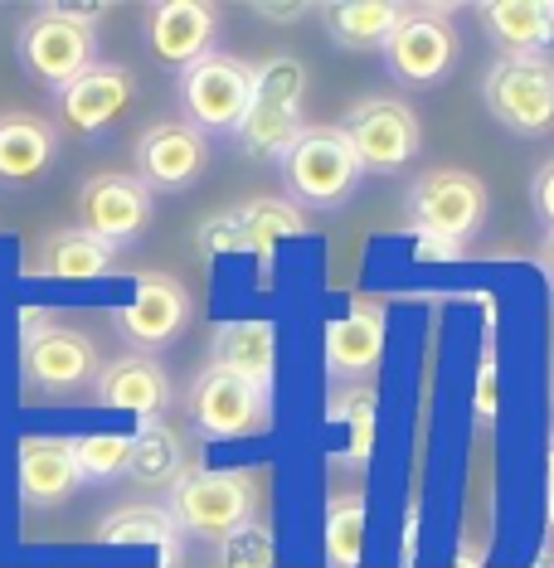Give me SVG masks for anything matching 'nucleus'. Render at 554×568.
I'll return each instance as SVG.
<instances>
[{
  "label": "nucleus",
  "instance_id": "1",
  "mask_svg": "<svg viewBox=\"0 0 554 568\" xmlns=\"http://www.w3.org/2000/svg\"><path fill=\"white\" fill-rule=\"evenodd\" d=\"M306 69L292 54L253 63V98L239 122L243 151L258 161H282V151L306 132Z\"/></svg>",
  "mask_w": 554,
  "mask_h": 568
},
{
  "label": "nucleus",
  "instance_id": "2",
  "mask_svg": "<svg viewBox=\"0 0 554 568\" xmlns=\"http://www.w3.org/2000/svg\"><path fill=\"white\" fill-rule=\"evenodd\" d=\"M165 510L180 535L195 539H229L234 529L258 520V476L224 471V467H190L165 496Z\"/></svg>",
  "mask_w": 554,
  "mask_h": 568
},
{
  "label": "nucleus",
  "instance_id": "3",
  "mask_svg": "<svg viewBox=\"0 0 554 568\" xmlns=\"http://www.w3.org/2000/svg\"><path fill=\"white\" fill-rule=\"evenodd\" d=\"M278 171H282V190L292 195V204H306V210H336V204L355 195L360 175H365L351 141L341 136V126H306L282 151Z\"/></svg>",
  "mask_w": 554,
  "mask_h": 568
},
{
  "label": "nucleus",
  "instance_id": "4",
  "mask_svg": "<svg viewBox=\"0 0 554 568\" xmlns=\"http://www.w3.org/2000/svg\"><path fill=\"white\" fill-rule=\"evenodd\" d=\"M409 224L423 243H457L472 239L486 219V185L472 171H457V165H437V171H423L404 195Z\"/></svg>",
  "mask_w": 554,
  "mask_h": 568
},
{
  "label": "nucleus",
  "instance_id": "5",
  "mask_svg": "<svg viewBox=\"0 0 554 568\" xmlns=\"http://www.w3.org/2000/svg\"><path fill=\"white\" fill-rule=\"evenodd\" d=\"M482 102L506 132L525 136V141L550 136L554 132V59H545V54L506 59L501 54L492 69L482 73Z\"/></svg>",
  "mask_w": 554,
  "mask_h": 568
},
{
  "label": "nucleus",
  "instance_id": "6",
  "mask_svg": "<svg viewBox=\"0 0 554 568\" xmlns=\"http://www.w3.org/2000/svg\"><path fill=\"white\" fill-rule=\"evenodd\" d=\"M185 413L210 443H243L273 428V394L219 365H204L185 394Z\"/></svg>",
  "mask_w": 554,
  "mask_h": 568
},
{
  "label": "nucleus",
  "instance_id": "7",
  "mask_svg": "<svg viewBox=\"0 0 554 568\" xmlns=\"http://www.w3.org/2000/svg\"><path fill=\"white\" fill-rule=\"evenodd\" d=\"M341 136L351 141L365 175H399L423 151V122L404 98H365L345 112Z\"/></svg>",
  "mask_w": 554,
  "mask_h": 568
},
{
  "label": "nucleus",
  "instance_id": "8",
  "mask_svg": "<svg viewBox=\"0 0 554 568\" xmlns=\"http://www.w3.org/2000/svg\"><path fill=\"white\" fill-rule=\"evenodd\" d=\"M16 59L30 79H40L44 88L63 93V88L79 83L83 73L98 63V34L79 20L59 16L54 6H40L30 20L20 24Z\"/></svg>",
  "mask_w": 554,
  "mask_h": 568
},
{
  "label": "nucleus",
  "instance_id": "9",
  "mask_svg": "<svg viewBox=\"0 0 554 568\" xmlns=\"http://www.w3.org/2000/svg\"><path fill=\"white\" fill-rule=\"evenodd\" d=\"M180 112L195 132H239L243 112L253 98V63H243L239 54H204L200 63L180 69Z\"/></svg>",
  "mask_w": 554,
  "mask_h": 568
},
{
  "label": "nucleus",
  "instance_id": "10",
  "mask_svg": "<svg viewBox=\"0 0 554 568\" xmlns=\"http://www.w3.org/2000/svg\"><path fill=\"white\" fill-rule=\"evenodd\" d=\"M390 79L409 88H429L447 79L457 63V30H453V6H409L404 24L390 34L380 49Z\"/></svg>",
  "mask_w": 554,
  "mask_h": 568
},
{
  "label": "nucleus",
  "instance_id": "11",
  "mask_svg": "<svg viewBox=\"0 0 554 568\" xmlns=\"http://www.w3.org/2000/svg\"><path fill=\"white\" fill-rule=\"evenodd\" d=\"M151 214H157V195L127 171H98L79 190V229L108 248L141 239L151 229Z\"/></svg>",
  "mask_w": 554,
  "mask_h": 568
},
{
  "label": "nucleus",
  "instance_id": "12",
  "mask_svg": "<svg viewBox=\"0 0 554 568\" xmlns=\"http://www.w3.org/2000/svg\"><path fill=\"white\" fill-rule=\"evenodd\" d=\"M112 326L127 345H137L141 355L165 351L171 341H180L190 326V292L185 282H175L171 273H137L132 296L112 312Z\"/></svg>",
  "mask_w": 554,
  "mask_h": 568
},
{
  "label": "nucleus",
  "instance_id": "13",
  "mask_svg": "<svg viewBox=\"0 0 554 568\" xmlns=\"http://www.w3.org/2000/svg\"><path fill=\"white\" fill-rule=\"evenodd\" d=\"M98 345L93 335L73 326H49L44 335L20 345V379L30 394H73L98 379Z\"/></svg>",
  "mask_w": 554,
  "mask_h": 568
},
{
  "label": "nucleus",
  "instance_id": "14",
  "mask_svg": "<svg viewBox=\"0 0 554 568\" xmlns=\"http://www.w3.org/2000/svg\"><path fill=\"white\" fill-rule=\"evenodd\" d=\"M384 302L380 296H355L351 312L326 321L321 331V365L336 384H365L384 355Z\"/></svg>",
  "mask_w": 554,
  "mask_h": 568
},
{
  "label": "nucleus",
  "instance_id": "15",
  "mask_svg": "<svg viewBox=\"0 0 554 568\" xmlns=\"http://www.w3.org/2000/svg\"><path fill=\"white\" fill-rule=\"evenodd\" d=\"M210 165V136L195 132L190 122H157L137 136V180L157 190H190Z\"/></svg>",
  "mask_w": 554,
  "mask_h": 568
},
{
  "label": "nucleus",
  "instance_id": "16",
  "mask_svg": "<svg viewBox=\"0 0 554 568\" xmlns=\"http://www.w3.org/2000/svg\"><path fill=\"white\" fill-rule=\"evenodd\" d=\"M219 10L204 0H161L147 16V49L165 69H190L204 54H214Z\"/></svg>",
  "mask_w": 554,
  "mask_h": 568
},
{
  "label": "nucleus",
  "instance_id": "17",
  "mask_svg": "<svg viewBox=\"0 0 554 568\" xmlns=\"http://www.w3.org/2000/svg\"><path fill=\"white\" fill-rule=\"evenodd\" d=\"M137 102V79L122 63H93L79 83L59 93V118L73 136H98Z\"/></svg>",
  "mask_w": 554,
  "mask_h": 568
},
{
  "label": "nucleus",
  "instance_id": "18",
  "mask_svg": "<svg viewBox=\"0 0 554 568\" xmlns=\"http://www.w3.org/2000/svg\"><path fill=\"white\" fill-rule=\"evenodd\" d=\"M93 404L108 413H132L141 423H161L171 408V374L151 355H122L98 369Z\"/></svg>",
  "mask_w": 554,
  "mask_h": 568
},
{
  "label": "nucleus",
  "instance_id": "19",
  "mask_svg": "<svg viewBox=\"0 0 554 568\" xmlns=\"http://www.w3.org/2000/svg\"><path fill=\"white\" fill-rule=\"evenodd\" d=\"M16 471H20V500L34 510H54L83 486L69 437H20Z\"/></svg>",
  "mask_w": 554,
  "mask_h": 568
},
{
  "label": "nucleus",
  "instance_id": "20",
  "mask_svg": "<svg viewBox=\"0 0 554 568\" xmlns=\"http://www.w3.org/2000/svg\"><path fill=\"white\" fill-rule=\"evenodd\" d=\"M210 365L239 374L273 394L278 384V326L273 321H219L210 335Z\"/></svg>",
  "mask_w": 554,
  "mask_h": 568
},
{
  "label": "nucleus",
  "instance_id": "21",
  "mask_svg": "<svg viewBox=\"0 0 554 568\" xmlns=\"http://www.w3.org/2000/svg\"><path fill=\"white\" fill-rule=\"evenodd\" d=\"M476 20L506 59L545 54L554 44V0H486L476 6Z\"/></svg>",
  "mask_w": 554,
  "mask_h": 568
},
{
  "label": "nucleus",
  "instance_id": "22",
  "mask_svg": "<svg viewBox=\"0 0 554 568\" xmlns=\"http://www.w3.org/2000/svg\"><path fill=\"white\" fill-rule=\"evenodd\" d=\"M326 428L341 433L336 462L341 467H365L375 457V433H380V394L370 384H336L326 394Z\"/></svg>",
  "mask_w": 554,
  "mask_h": 568
},
{
  "label": "nucleus",
  "instance_id": "23",
  "mask_svg": "<svg viewBox=\"0 0 554 568\" xmlns=\"http://www.w3.org/2000/svg\"><path fill=\"white\" fill-rule=\"evenodd\" d=\"M112 263H118V248H108L102 239L83 234V229H54L34 253L30 273L49 282H98L112 277Z\"/></svg>",
  "mask_w": 554,
  "mask_h": 568
},
{
  "label": "nucleus",
  "instance_id": "24",
  "mask_svg": "<svg viewBox=\"0 0 554 568\" xmlns=\"http://www.w3.org/2000/svg\"><path fill=\"white\" fill-rule=\"evenodd\" d=\"M59 156L54 126L30 118V112H6L0 118V185H30Z\"/></svg>",
  "mask_w": 554,
  "mask_h": 568
},
{
  "label": "nucleus",
  "instance_id": "25",
  "mask_svg": "<svg viewBox=\"0 0 554 568\" xmlns=\"http://www.w3.org/2000/svg\"><path fill=\"white\" fill-rule=\"evenodd\" d=\"M404 16L409 6H399V0H336V6L321 10L326 34L336 40V49H351V54L384 49L390 34L404 24Z\"/></svg>",
  "mask_w": 554,
  "mask_h": 568
},
{
  "label": "nucleus",
  "instance_id": "26",
  "mask_svg": "<svg viewBox=\"0 0 554 568\" xmlns=\"http://www.w3.org/2000/svg\"><path fill=\"white\" fill-rule=\"evenodd\" d=\"M98 545L108 549H151V554H180L185 549V535L175 529L171 510L165 506H122L112 510L108 520H98L93 529Z\"/></svg>",
  "mask_w": 554,
  "mask_h": 568
},
{
  "label": "nucleus",
  "instance_id": "27",
  "mask_svg": "<svg viewBox=\"0 0 554 568\" xmlns=\"http://www.w3.org/2000/svg\"><path fill=\"white\" fill-rule=\"evenodd\" d=\"M190 471L185 462V443L171 423H141L132 433V462H127V476L141 490H171L180 476Z\"/></svg>",
  "mask_w": 554,
  "mask_h": 568
},
{
  "label": "nucleus",
  "instance_id": "28",
  "mask_svg": "<svg viewBox=\"0 0 554 568\" xmlns=\"http://www.w3.org/2000/svg\"><path fill=\"white\" fill-rule=\"evenodd\" d=\"M365 549H370V500L360 490L331 496L326 525H321L326 568H365Z\"/></svg>",
  "mask_w": 554,
  "mask_h": 568
},
{
  "label": "nucleus",
  "instance_id": "29",
  "mask_svg": "<svg viewBox=\"0 0 554 568\" xmlns=\"http://www.w3.org/2000/svg\"><path fill=\"white\" fill-rule=\"evenodd\" d=\"M234 214H239V229H243V253H253L263 267L273 263L278 243L306 234V214L292 200H249Z\"/></svg>",
  "mask_w": 554,
  "mask_h": 568
},
{
  "label": "nucleus",
  "instance_id": "30",
  "mask_svg": "<svg viewBox=\"0 0 554 568\" xmlns=\"http://www.w3.org/2000/svg\"><path fill=\"white\" fill-rule=\"evenodd\" d=\"M69 443L83 481H118V476H127L132 433H83V437H69Z\"/></svg>",
  "mask_w": 554,
  "mask_h": 568
},
{
  "label": "nucleus",
  "instance_id": "31",
  "mask_svg": "<svg viewBox=\"0 0 554 568\" xmlns=\"http://www.w3.org/2000/svg\"><path fill=\"white\" fill-rule=\"evenodd\" d=\"M219 568H273L278 564V549H273V529L263 520L234 529L229 539H219Z\"/></svg>",
  "mask_w": 554,
  "mask_h": 568
},
{
  "label": "nucleus",
  "instance_id": "32",
  "mask_svg": "<svg viewBox=\"0 0 554 568\" xmlns=\"http://www.w3.org/2000/svg\"><path fill=\"white\" fill-rule=\"evenodd\" d=\"M200 253L204 257H229V253H243V229H239V214H214L200 224Z\"/></svg>",
  "mask_w": 554,
  "mask_h": 568
},
{
  "label": "nucleus",
  "instance_id": "33",
  "mask_svg": "<svg viewBox=\"0 0 554 568\" xmlns=\"http://www.w3.org/2000/svg\"><path fill=\"white\" fill-rule=\"evenodd\" d=\"M531 210L540 219V229H550L554 234V156L540 165L535 180H531Z\"/></svg>",
  "mask_w": 554,
  "mask_h": 568
},
{
  "label": "nucleus",
  "instance_id": "34",
  "mask_svg": "<svg viewBox=\"0 0 554 568\" xmlns=\"http://www.w3.org/2000/svg\"><path fill=\"white\" fill-rule=\"evenodd\" d=\"M54 321H49V306H24L20 312V345L24 341H34V335H44Z\"/></svg>",
  "mask_w": 554,
  "mask_h": 568
},
{
  "label": "nucleus",
  "instance_id": "35",
  "mask_svg": "<svg viewBox=\"0 0 554 568\" xmlns=\"http://www.w3.org/2000/svg\"><path fill=\"white\" fill-rule=\"evenodd\" d=\"M258 20H278V24H292L302 16H312V6H253Z\"/></svg>",
  "mask_w": 554,
  "mask_h": 568
},
{
  "label": "nucleus",
  "instance_id": "36",
  "mask_svg": "<svg viewBox=\"0 0 554 568\" xmlns=\"http://www.w3.org/2000/svg\"><path fill=\"white\" fill-rule=\"evenodd\" d=\"M540 263H545V273H550V282H554V234L545 239V253H540Z\"/></svg>",
  "mask_w": 554,
  "mask_h": 568
},
{
  "label": "nucleus",
  "instance_id": "37",
  "mask_svg": "<svg viewBox=\"0 0 554 568\" xmlns=\"http://www.w3.org/2000/svg\"><path fill=\"white\" fill-rule=\"evenodd\" d=\"M453 568H482V554H476V549H462V559H457Z\"/></svg>",
  "mask_w": 554,
  "mask_h": 568
},
{
  "label": "nucleus",
  "instance_id": "38",
  "mask_svg": "<svg viewBox=\"0 0 554 568\" xmlns=\"http://www.w3.org/2000/svg\"><path fill=\"white\" fill-rule=\"evenodd\" d=\"M545 481H550V496H554V437H550V452H545Z\"/></svg>",
  "mask_w": 554,
  "mask_h": 568
},
{
  "label": "nucleus",
  "instance_id": "39",
  "mask_svg": "<svg viewBox=\"0 0 554 568\" xmlns=\"http://www.w3.org/2000/svg\"><path fill=\"white\" fill-rule=\"evenodd\" d=\"M535 568H554V564H535Z\"/></svg>",
  "mask_w": 554,
  "mask_h": 568
},
{
  "label": "nucleus",
  "instance_id": "40",
  "mask_svg": "<svg viewBox=\"0 0 554 568\" xmlns=\"http://www.w3.org/2000/svg\"><path fill=\"white\" fill-rule=\"evenodd\" d=\"M550 404H554V394H550Z\"/></svg>",
  "mask_w": 554,
  "mask_h": 568
}]
</instances>
